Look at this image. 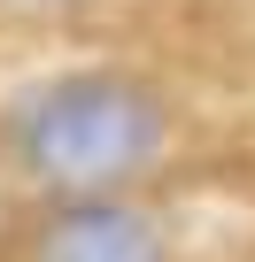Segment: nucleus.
Wrapping results in <instances>:
<instances>
[{"label": "nucleus", "mask_w": 255, "mask_h": 262, "mask_svg": "<svg viewBox=\"0 0 255 262\" xmlns=\"http://www.w3.org/2000/svg\"><path fill=\"white\" fill-rule=\"evenodd\" d=\"M163 139V116L132 77H62L24 116V155L54 185H108L140 170Z\"/></svg>", "instance_id": "1"}, {"label": "nucleus", "mask_w": 255, "mask_h": 262, "mask_svg": "<svg viewBox=\"0 0 255 262\" xmlns=\"http://www.w3.org/2000/svg\"><path fill=\"white\" fill-rule=\"evenodd\" d=\"M39 262H163V239L140 208H116V201H85L62 208L39 239Z\"/></svg>", "instance_id": "2"}]
</instances>
